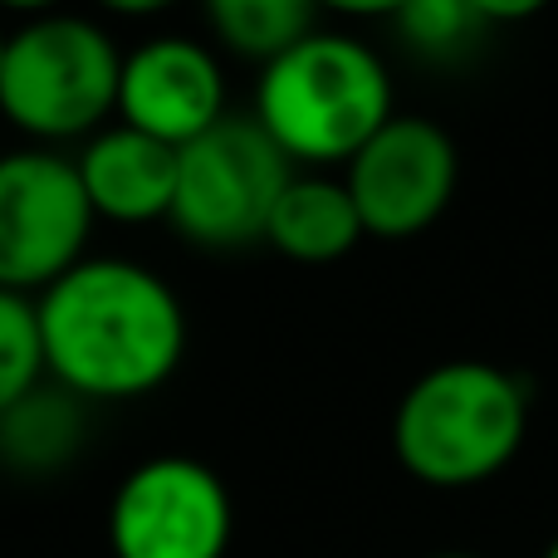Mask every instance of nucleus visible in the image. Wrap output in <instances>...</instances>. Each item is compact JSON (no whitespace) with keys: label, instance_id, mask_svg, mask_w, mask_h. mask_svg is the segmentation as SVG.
<instances>
[{"label":"nucleus","instance_id":"9b49d317","mask_svg":"<svg viewBox=\"0 0 558 558\" xmlns=\"http://www.w3.org/2000/svg\"><path fill=\"white\" fill-rule=\"evenodd\" d=\"M357 241H367V231L357 221V206L348 196L343 177L294 167L270 221H265V245L294 265H333L348 251H357Z\"/></svg>","mask_w":558,"mask_h":558},{"label":"nucleus","instance_id":"f8f14e48","mask_svg":"<svg viewBox=\"0 0 558 558\" xmlns=\"http://www.w3.org/2000/svg\"><path fill=\"white\" fill-rule=\"evenodd\" d=\"M84 446V397L39 383L0 412V465L15 475H54Z\"/></svg>","mask_w":558,"mask_h":558},{"label":"nucleus","instance_id":"412c9836","mask_svg":"<svg viewBox=\"0 0 558 558\" xmlns=\"http://www.w3.org/2000/svg\"><path fill=\"white\" fill-rule=\"evenodd\" d=\"M539 558H558V534H554V539H549V549H544Z\"/></svg>","mask_w":558,"mask_h":558},{"label":"nucleus","instance_id":"7ed1b4c3","mask_svg":"<svg viewBox=\"0 0 558 558\" xmlns=\"http://www.w3.org/2000/svg\"><path fill=\"white\" fill-rule=\"evenodd\" d=\"M397 113L383 54L343 29H308L260 64L255 123L294 167H343Z\"/></svg>","mask_w":558,"mask_h":558},{"label":"nucleus","instance_id":"ddd939ff","mask_svg":"<svg viewBox=\"0 0 558 558\" xmlns=\"http://www.w3.org/2000/svg\"><path fill=\"white\" fill-rule=\"evenodd\" d=\"M202 15L226 54L265 64L314 29L318 5L314 0H202Z\"/></svg>","mask_w":558,"mask_h":558},{"label":"nucleus","instance_id":"0eeeda50","mask_svg":"<svg viewBox=\"0 0 558 558\" xmlns=\"http://www.w3.org/2000/svg\"><path fill=\"white\" fill-rule=\"evenodd\" d=\"M231 534V490L192 456H153L133 465L108 505L113 558H226Z\"/></svg>","mask_w":558,"mask_h":558},{"label":"nucleus","instance_id":"4468645a","mask_svg":"<svg viewBox=\"0 0 558 558\" xmlns=\"http://www.w3.org/2000/svg\"><path fill=\"white\" fill-rule=\"evenodd\" d=\"M392 29L412 54L432 59V64H451V59L471 54L475 39L490 25L475 15L471 0H407L392 15Z\"/></svg>","mask_w":558,"mask_h":558},{"label":"nucleus","instance_id":"6ab92c4d","mask_svg":"<svg viewBox=\"0 0 558 558\" xmlns=\"http://www.w3.org/2000/svg\"><path fill=\"white\" fill-rule=\"evenodd\" d=\"M64 5V0H0V10H10V15H54V10Z\"/></svg>","mask_w":558,"mask_h":558},{"label":"nucleus","instance_id":"423d86ee","mask_svg":"<svg viewBox=\"0 0 558 558\" xmlns=\"http://www.w3.org/2000/svg\"><path fill=\"white\" fill-rule=\"evenodd\" d=\"M94 235V206L74 157L25 147L0 157V289L39 294L74 270Z\"/></svg>","mask_w":558,"mask_h":558},{"label":"nucleus","instance_id":"f257e3e1","mask_svg":"<svg viewBox=\"0 0 558 558\" xmlns=\"http://www.w3.org/2000/svg\"><path fill=\"white\" fill-rule=\"evenodd\" d=\"M49 383L84 402L147 397L186 357V308L177 289L137 260H78L35 294Z\"/></svg>","mask_w":558,"mask_h":558},{"label":"nucleus","instance_id":"aec40b11","mask_svg":"<svg viewBox=\"0 0 558 558\" xmlns=\"http://www.w3.org/2000/svg\"><path fill=\"white\" fill-rule=\"evenodd\" d=\"M432 558H481V554H465V549H446V554H432Z\"/></svg>","mask_w":558,"mask_h":558},{"label":"nucleus","instance_id":"f03ea898","mask_svg":"<svg viewBox=\"0 0 558 558\" xmlns=\"http://www.w3.org/2000/svg\"><path fill=\"white\" fill-rule=\"evenodd\" d=\"M530 441V387L485 357L426 367L392 412V456L416 485L475 490L514 465Z\"/></svg>","mask_w":558,"mask_h":558},{"label":"nucleus","instance_id":"6e6552de","mask_svg":"<svg viewBox=\"0 0 558 558\" xmlns=\"http://www.w3.org/2000/svg\"><path fill=\"white\" fill-rule=\"evenodd\" d=\"M461 153L436 118L392 113L343 162V186L373 241H412L456 202Z\"/></svg>","mask_w":558,"mask_h":558},{"label":"nucleus","instance_id":"a211bd4d","mask_svg":"<svg viewBox=\"0 0 558 558\" xmlns=\"http://www.w3.org/2000/svg\"><path fill=\"white\" fill-rule=\"evenodd\" d=\"M108 15H128V20H147V15H162V10L182 5V0H98Z\"/></svg>","mask_w":558,"mask_h":558},{"label":"nucleus","instance_id":"39448f33","mask_svg":"<svg viewBox=\"0 0 558 558\" xmlns=\"http://www.w3.org/2000/svg\"><path fill=\"white\" fill-rule=\"evenodd\" d=\"M294 162L251 113H226L202 137L177 147V192L167 221L202 251H245L265 241Z\"/></svg>","mask_w":558,"mask_h":558},{"label":"nucleus","instance_id":"9d476101","mask_svg":"<svg viewBox=\"0 0 558 558\" xmlns=\"http://www.w3.org/2000/svg\"><path fill=\"white\" fill-rule=\"evenodd\" d=\"M74 172L94 206V221L153 226L167 221L177 192V147L137 133L128 123L98 128L74 157Z\"/></svg>","mask_w":558,"mask_h":558},{"label":"nucleus","instance_id":"4be33fe9","mask_svg":"<svg viewBox=\"0 0 558 558\" xmlns=\"http://www.w3.org/2000/svg\"><path fill=\"white\" fill-rule=\"evenodd\" d=\"M0 59H5V29H0Z\"/></svg>","mask_w":558,"mask_h":558},{"label":"nucleus","instance_id":"f3484780","mask_svg":"<svg viewBox=\"0 0 558 558\" xmlns=\"http://www.w3.org/2000/svg\"><path fill=\"white\" fill-rule=\"evenodd\" d=\"M314 5L343 20H392L407 0H314Z\"/></svg>","mask_w":558,"mask_h":558},{"label":"nucleus","instance_id":"dca6fc26","mask_svg":"<svg viewBox=\"0 0 558 558\" xmlns=\"http://www.w3.org/2000/svg\"><path fill=\"white\" fill-rule=\"evenodd\" d=\"M471 5L485 25H524V20L544 15L554 0H471Z\"/></svg>","mask_w":558,"mask_h":558},{"label":"nucleus","instance_id":"2eb2a0df","mask_svg":"<svg viewBox=\"0 0 558 558\" xmlns=\"http://www.w3.org/2000/svg\"><path fill=\"white\" fill-rule=\"evenodd\" d=\"M49 373H45V343H39L35 294L0 289V412L15 407Z\"/></svg>","mask_w":558,"mask_h":558},{"label":"nucleus","instance_id":"1a4fd4ad","mask_svg":"<svg viewBox=\"0 0 558 558\" xmlns=\"http://www.w3.org/2000/svg\"><path fill=\"white\" fill-rule=\"evenodd\" d=\"M226 113V69L211 45L192 35H153L123 54L118 123L167 147H186Z\"/></svg>","mask_w":558,"mask_h":558},{"label":"nucleus","instance_id":"20e7f679","mask_svg":"<svg viewBox=\"0 0 558 558\" xmlns=\"http://www.w3.org/2000/svg\"><path fill=\"white\" fill-rule=\"evenodd\" d=\"M123 49L84 15H35L5 35L0 113L35 143L94 137L118 113Z\"/></svg>","mask_w":558,"mask_h":558}]
</instances>
